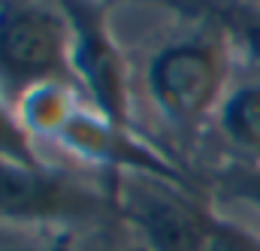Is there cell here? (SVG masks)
<instances>
[{
    "label": "cell",
    "instance_id": "cell-1",
    "mask_svg": "<svg viewBox=\"0 0 260 251\" xmlns=\"http://www.w3.org/2000/svg\"><path fill=\"white\" fill-rule=\"evenodd\" d=\"M230 34L203 12L191 30L167 40L145 64V91L176 127H194L215 112L230 82Z\"/></svg>",
    "mask_w": 260,
    "mask_h": 251
},
{
    "label": "cell",
    "instance_id": "cell-2",
    "mask_svg": "<svg viewBox=\"0 0 260 251\" xmlns=\"http://www.w3.org/2000/svg\"><path fill=\"white\" fill-rule=\"evenodd\" d=\"M43 85H76L64 9L55 0H0V94L15 109Z\"/></svg>",
    "mask_w": 260,
    "mask_h": 251
},
{
    "label": "cell",
    "instance_id": "cell-3",
    "mask_svg": "<svg viewBox=\"0 0 260 251\" xmlns=\"http://www.w3.org/2000/svg\"><path fill=\"white\" fill-rule=\"evenodd\" d=\"M115 206L148 251H206L215 215L197 200L191 185L148 173H118Z\"/></svg>",
    "mask_w": 260,
    "mask_h": 251
},
{
    "label": "cell",
    "instance_id": "cell-4",
    "mask_svg": "<svg viewBox=\"0 0 260 251\" xmlns=\"http://www.w3.org/2000/svg\"><path fill=\"white\" fill-rule=\"evenodd\" d=\"M70 21V61L76 85L94 103V112L118 127L127 124V64L112 40L100 0H55Z\"/></svg>",
    "mask_w": 260,
    "mask_h": 251
},
{
    "label": "cell",
    "instance_id": "cell-5",
    "mask_svg": "<svg viewBox=\"0 0 260 251\" xmlns=\"http://www.w3.org/2000/svg\"><path fill=\"white\" fill-rule=\"evenodd\" d=\"M97 194L46 164H18L0 158V221L49 227L97 209Z\"/></svg>",
    "mask_w": 260,
    "mask_h": 251
},
{
    "label": "cell",
    "instance_id": "cell-6",
    "mask_svg": "<svg viewBox=\"0 0 260 251\" xmlns=\"http://www.w3.org/2000/svg\"><path fill=\"white\" fill-rule=\"evenodd\" d=\"M218 127L239 154L260 164V79L227 88L218 106Z\"/></svg>",
    "mask_w": 260,
    "mask_h": 251
},
{
    "label": "cell",
    "instance_id": "cell-7",
    "mask_svg": "<svg viewBox=\"0 0 260 251\" xmlns=\"http://www.w3.org/2000/svg\"><path fill=\"white\" fill-rule=\"evenodd\" d=\"M212 18H218L224 24V30L230 37H236L248 55L260 64V3H236V6H209L206 9Z\"/></svg>",
    "mask_w": 260,
    "mask_h": 251
},
{
    "label": "cell",
    "instance_id": "cell-8",
    "mask_svg": "<svg viewBox=\"0 0 260 251\" xmlns=\"http://www.w3.org/2000/svg\"><path fill=\"white\" fill-rule=\"evenodd\" d=\"M0 158L6 161H18V164H43L30 133L18 121V112L12 109V103L0 94Z\"/></svg>",
    "mask_w": 260,
    "mask_h": 251
},
{
    "label": "cell",
    "instance_id": "cell-9",
    "mask_svg": "<svg viewBox=\"0 0 260 251\" xmlns=\"http://www.w3.org/2000/svg\"><path fill=\"white\" fill-rule=\"evenodd\" d=\"M0 251H73L64 233H52L49 227L9 224L0 227Z\"/></svg>",
    "mask_w": 260,
    "mask_h": 251
},
{
    "label": "cell",
    "instance_id": "cell-10",
    "mask_svg": "<svg viewBox=\"0 0 260 251\" xmlns=\"http://www.w3.org/2000/svg\"><path fill=\"white\" fill-rule=\"evenodd\" d=\"M206 251H260V236L239 227V224H233V221L212 218Z\"/></svg>",
    "mask_w": 260,
    "mask_h": 251
},
{
    "label": "cell",
    "instance_id": "cell-11",
    "mask_svg": "<svg viewBox=\"0 0 260 251\" xmlns=\"http://www.w3.org/2000/svg\"><path fill=\"white\" fill-rule=\"evenodd\" d=\"M221 185H224V191H227L230 197H236V200L254 206V209L260 212V164L227 170V176H224Z\"/></svg>",
    "mask_w": 260,
    "mask_h": 251
}]
</instances>
